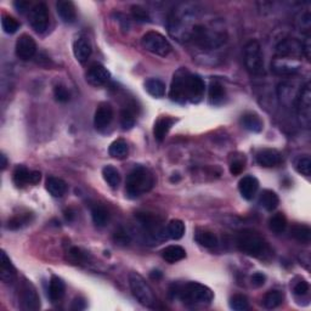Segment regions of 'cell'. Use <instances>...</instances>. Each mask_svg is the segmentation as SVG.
I'll return each instance as SVG.
<instances>
[{
	"label": "cell",
	"mask_w": 311,
	"mask_h": 311,
	"mask_svg": "<svg viewBox=\"0 0 311 311\" xmlns=\"http://www.w3.org/2000/svg\"><path fill=\"white\" fill-rule=\"evenodd\" d=\"M170 294L174 298H180L185 304L189 305L209 304L214 298L212 290L198 282H189L183 286H173Z\"/></svg>",
	"instance_id": "cell-1"
},
{
	"label": "cell",
	"mask_w": 311,
	"mask_h": 311,
	"mask_svg": "<svg viewBox=\"0 0 311 311\" xmlns=\"http://www.w3.org/2000/svg\"><path fill=\"white\" fill-rule=\"evenodd\" d=\"M154 184V177L148 169L144 167H138L132 169L126 177L125 191L130 198H136L146 192H148Z\"/></svg>",
	"instance_id": "cell-2"
},
{
	"label": "cell",
	"mask_w": 311,
	"mask_h": 311,
	"mask_svg": "<svg viewBox=\"0 0 311 311\" xmlns=\"http://www.w3.org/2000/svg\"><path fill=\"white\" fill-rule=\"evenodd\" d=\"M237 247L245 254L251 257H260L266 251V243L257 231L245 230L238 233Z\"/></svg>",
	"instance_id": "cell-3"
},
{
	"label": "cell",
	"mask_w": 311,
	"mask_h": 311,
	"mask_svg": "<svg viewBox=\"0 0 311 311\" xmlns=\"http://www.w3.org/2000/svg\"><path fill=\"white\" fill-rule=\"evenodd\" d=\"M129 284L132 296L135 299L144 306H153L156 303V297L152 288L148 286V283L144 280L141 275L131 272L129 275Z\"/></svg>",
	"instance_id": "cell-4"
},
{
	"label": "cell",
	"mask_w": 311,
	"mask_h": 311,
	"mask_svg": "<svg viewBox=\"0 0 311 311\" xmlns=\"http://www.w3.org/2000/svg\"><path fill=\"white\" fill-rule=\"evenodd\" d=\"M245 66L251 74L259 76L264 73V56L261 47L257 40H251L245 47Z\"/></svg>",
	"instance_id": "cell-5"
},
{
	"label": "cell",
	"mask_w": 311,
	"mask_h": 311,
	"mask_svg": "<svg viewBox=\"0 0 311 311\" xmlns=\"http://www.w3.org/2000/svg\"><path fill=\"white\" fill-rule=\"evenodd\" d=\"M142 48L158 56H168L171 53V45L164 35L158 32H147L141 39Z\"/></svg>",
	"instance_id": "cell-6"
},
{
	"label": "cell",
	"mask_w": 311,
	"mask_h": 311,
	"mask_svg": "<svg viewBox=\"0 0 311 311\" xmlns=\"http://www.w3.org/2000/svg\"><path fill=\"white\" fill-rule=\"evenodd\" d=\"M297 112L300 124L304 128H310L311 124V86L306 83L301 87L297 99Z\"/></svg>",
	"instance_id": "cell-7"
},
{
	"label": "cell",
	"mask_w": 311,
	"mask_h": 311,
	"mask_svg": "<svg viewBox=\"0 0 311 311\" xmlns=\"http://www.w3.org/2000/svg\"><path fill=\"white\" fill-rule=\"evenodd\" d=\"M189 74L190 72L185 70V68H181V70H179L174 74L173 80H171L170 92H169V96L173 101L179 103H185L187 101L186 84H187V77H189Z\"/></svg>",
	"instance_id": "cell-8"
},
{
	"label": "cell",
	"mask_w": 311,
	"mask_h": 311,
	"mask_svg": "<svg viewBox=\"0 0 311 311\" xmlns=\"http://www.w3.org/2000/svg\"><path fill=\"white\" fill-rule=\"evenodd\" d=\"M49 10L48 6L44 3H39V4L34 5L29 11V24H31L32 28L39 34L47 32L49 28Z\"/></svg>",
	"instance_id": "cell-9"
},
{
	"label": "cell",
	"mask_w": 311,
	"mask_h": 311,
	"mask_svg": "<svg viewBox=\"0 0 311 311\" xmlns=\"http://www.w3.org/2000/svg\"><path fill=\"white\" fill-rule=\"evenodd\" d=\"M19 301L21 307L26 311H37L40 309V298L37 290L29 282H25L19 290Z\"/></svg>",
	"instance_id": "cell-10"
},
{
	"label": "cell",
	"mask_w": 311,
	"mask_h": 311,
	"mask_svg": "<svg viewBox=\"0 0 311 311\" xmlns=\"http://www.w3.org/2000/svg\"><path fill=\"white\" fill-rule=\"evenodd\" d=\"M206 84L203 79L197 74H189L186 84V97L187 101L192 103H198L203 99Z\"/></svg>",
	"instance_id": "cell-11"
},
{
	"label": "cell",
	"mask_w": 311,
	"mask_h": 311,
	"mask_svg": "<svg viewBox=\"0 0 311 311\" xmlns=\"http://www.w3.org/2000/svg\"><path fill=\"white\" fill-rule=\"evenodd\" d=\"M303 54V48L301 43L293 38H286L282 40L276 48V57L277 58H291V60H297L298 56Z\"/></svg>",
	"instance_id": "cell-12"
},
{
	"label": "cell",
	"mask_w": 311,
	"mask_h": 311,
	"mask_svg": "<svg viewBox=\"0 0 311 311\" xmlns=\"http://www.w3.org/2000/svg\"><path fill=\"white\" fill-rule=\"evenodd\" d=\"M15 49L17 57L26 61L34 56L35 51H37V44H35V40L31 35L22 34L16 41Z\"/></svg>",
	"instance_id": "cell-13"
},
{
	"label": "cell",
	"mask_w": 311,
	"mask_h": 311,
	"mask_svg": "<svg viewBox=\"0 0 311 311\" xmlns=\"http://www.w3.org/2000/svg\"><path fill=\"white\" fill-rule=\"evenodd\" d=\"M111 79V73L101 63H93L86 72V80L94 86H101Z\"/></svg>",
	"instance_id": "cell-14"
},
{
	"label": "cell",
	"mask_w": 311,
	"mask_h": 311,
	"mask_svg": "<svg viewBox=\"0 0 311 311\" xmlns=\"http://www.w3.org/2000/svg\"><path fill=\"white\" fill-rule=\"evenodd\" d=\"M113 119V108L109 103L102 102L100 103V106L97 107L95 117H94V125L99 130L106 129L107 126L111 124Z\"/></svg>",
	"instance_id": "cell-15"
},
{
	"label": "cell",
	"mask_w": 311,
	"mask_h": 311,
	"mask_svg": "<svg viewBox=\"0 0 311 311\" xmlns=\"http://www.w3.org/2000/svg\"><path fill=\"white\" fill-rule=\"evenodd\" d=\"M92 44H90V41L86 38L79 37L76 39V41L73 43V54L78 62L85 63L89 60V57L92 56Z\"/></svg>",
	"instance_id": "cell-16"
},
{
	"label": "cell",
	"mask_w": 311,
	"mask_h": 311,
	"mask_svg": "<svg viewBox=\"0 0 311 311\" xmlns=\"http://www.w3.org/2000/svg\"><path fill=\"white\" fill-rule=\"evenodd\" d=\"M257 162L261 167L272 168L281 163L282 157L278 151L272 150V148H265L257 154Z\"/></svg>",
	"instance_id": "cell-17"
},
{
	"label": "cell",
	"mask_w": 311,
	"mask_h": 311,
	"mask_svg": "<svg viewBox=\"0 0 311 311\" xmlns=\"http://www.w3.org/2000/svg\"><path fill=\"white\" fill-rule=\"evenodd\" d=\"M259 189V181L254 176H245L242 177L238 184V190L245 199L251 201L254 198L255 193Z\"/></svg>",
	"instance_id": "cell-18"
},
{
	"label": "cell",
	"mask_w": 311,
	"mask_h": 311,
	"mask_svg": "<svg viewBox=\"0 0 311 311\" xmlns=\"http://www.w3.org/2000/svg\"><path fill=\"white\" fill-rule=\"evenodd\" d=\"M56 10L57 14L60 16L61 19L64 24H73L77 18V12H76V6L72 2H68V0H61L56 4Z\"/></svg>",
	"instance_id": "cell-19"
},
{
	"label": "cell",
	"mask_w": 311,
	"mask_h": 311,
	"mask_svg": "<svg viewBox=\"0 0 311 311\" xmlns=\"http://www.w3.org/2000/svg\"><path fill=\"white\" fill-rule=\"evenodd\" d=\"M64 292H66L64 282L57 276L51 277L50 284H49V298H50V300L53 303L61 300L64 296Z\"/></svg>",
	"instance_id": "cell-20"
},
{
	"label": "cell",
	"mask_w": 311,
	"mask_h": 311,
	"mask_svg": "<svg viewBox=\"0 0 311 311\" xmlns=\"http://www.w3.org/2000/svg\"><path fill=\"white\" fill-rule=\"evenodd\" d=\"M174 119L169 118V117H161L157 122L154 123L153 128V135L157 141L162 142L165 139L168 132H169L171 125H173Z\"/></svg>",
	"instance_id": "cell-21"
},
{
	"label": "cell",
	"mask_w": 311,
	"mask_h": 311,
	"mask_svg": "<svg viewBox=\"0 0 311 311\" xmlns=\"http://www.w3.org/2000/svg\"><path fill=\"white\" fill-rule=\"evenodd\" d=\"M241 124L243 128L253 132H260L262 130V126H264L260 117L252 112H248L242 116Z\"/></svg>",
	"instance_id": "cell-22"
},
{
	"label": "cell",
	"mask_w": 311,
	"mask_h": 311,
	"mask_svg": "<svg viewBox=\"0 0 311 311\" xmlns=\"http://www.w3.org/2000/svg\"><path fill=\"white\" fill-rule=\"evenodd\" d=\"M162 258L169 264H175V262L183 260L186 258V252L180 246H169L162 251Z\"/></svg>",
	"instance_id": "cell-23"
},
{
	"label": "cell",
	"mask_w": 311,
	"mask_h": 311,
	"mask_svg": "<svg viewBox=\"0 0 311 311\" xmlns=\"http://www.w3.org/2000/svg\"><path fill=\"white\" fill-rule=\"evenodd\" d=\"M16 276V270L11 264L5 252H2V260H0V278L4 282L12 281Z\"/></svg>",
	"instance_id": "cell-24"
},
{
	"label": "cell",
	"mask_w": 311,
	"mask_h": 311,
	"mask_svg": "<svg viewBox=\"0 0 311 311\" xmlns=\"http://www.w3.org/2000/svg\"><path fill=\"white\" fill-rule=\"evenodd\" d=\"M45 187H47L48 192L53 197H62L67 191V184L63 180L55 176L48 177Z\"/></svg>",
	"instance_id": "cell-25"
},
{
	"label": "cell",
	"mask_w": 311,
	"mask_h": 311,
	"mask_svg": "<svg viewBox=\"0 0 311 311\" xmlns=\"http://www.w3.org/2000/svg\"><path fill=\"white\" fill-rule=\"evenodd\" d=\"M259 203L261 204V207L268 212H272L278 207L280 203V198H278L277 193L274 192L272 190H264L260 194V198H259Z\"/></svg>",
	"instance_id": "cell-26"
},
{
	"label": "cell",
	"mask_w": 311,
	"mask_h": 311,
	"mask_svg": "<svg viewBox=\"0 0 311 311\" xmlns=\"http://www.w3.org/2000/svg\"><path fill=\"white\" fill-rule=\"evenodd\" d=\"M194 239L204 248H214L218 245V237L213 232L207 231V230H198L194 235Z\"/></svg>",
	"instance_id": "cell-27"
},
{
	"label": "cell",
	"mask_w": 311,
	"mask_h": 311,
	"mask_svg": "<svg viewBox=\"0 0 311 311\" xmlns=\"http://www.w3.org/2000/svg\"><path fill=\"white\" fill-rule=\"evenodd\" d=\"M145 90L156 99H161L165 95V84L160 79L151 78V79L146 80Z\"/></svg>",
	"instance_id": "cell-28"
},
{
	"label": "cell",
	"mask_w": 311,
	"mask_h": 311,
	"mask_svg": "<svg viewBox=\"0 0 311 311\" xmlns=\"http://www.w3.org/2000/svg\"><path fill=\"white\" fill-rule=\"evenodd\" d=\"M108 153L116 160H124V158L128 157L129 153L128 144L122 139L113 141L108 148Z\"/></svg>",
	"instance_id": "cell-29"
},
{
	"label": "cell",
	"mask_w": 311,
	"mask_h": 311,
	"mask_svg": "<svg viewBox=\"0 0 311 311\" xmlns=\"http://www.w3.org/2000/svg\"><path fill=\"white\" fill-rule=\"evenodd\" d=\"M291 236L299 243L307 245L311 239V230L306 225H294L291 229Z\"/></svg>",
	"instance_id": "cell-30"
},
{
	"label": "cell",
	"mask_w": 311,
	"mask_h": 311,
	"mask_svg": "<svg viewBox=\"0 0 311 311\" xmlns=\"http://www.w3.org/2000/svg\"><path fill=\"white\" fill-rule=\"evenodd\" d=\"M92 218L93 221L99 228H103L109 221V213L105 207L102 206H94L92 209Z\"/></svg>",
	"instance_id": "cell-31"
},
{
	"label": "cell",
	"mask_w": 311,
	"mask_h": 311,
	"mask_svg": "<svg viewBox=\"0 0 311 311\" xmlns=\"http://www.w3.org/2000/svg\"><path fill=\"white\" fill-rule=\"evenodd\" d=\"M102 176L103 180H105L112 189H116V187H118L119 184H121V175H119V171L117 170L115 167H112V165H106V167L103 168Z\"/></svg>",
	"instance_id": "cell-32"
},
{
	"label": "cell",
	"mask_w": 311,
	"mask_h": 311,
	"mask_svg": "<svg viewBox=\"0 0 311 311\" xmlns=\"http://www.w3.org/2000/svg\"><path fill=\"white\" fill-rule=\"evenodd\" d=\"M167 235L171 239H180L185 235V224L179 219H174L168 224Z\"/></svg>",
	"instance_id": "cell-33"
},
{
	"label": "cell",
	"mask_w": 311,
	"mask_h": 311,
	"mask_svg": "<svg viewBox=\"0 0 311 311\" xmlns=\"http://www.w3.org/2000/svg\"><path fill=\"white\" fill-rule=\"evenodd\" d=\"M14 183L17 187H24L25 185L31 184V171H29L26 167L18 165L14 171Z\"/></svg>",
	"instance_id": "cell-34"
},
{
	"label": "cell",
	"mask_w": 311,
	"mask_h": 311,
	"mask_svg": "<svg viewBox=\"0 0 311 311\" xmlns=\"http://www.w3.org/2000/svg\"><path fill=\"white\" fill-rule=\"evenodd\" d=\"M225 99V89L221 84L218 82H213L209 86V100L214 105L223 102Z\"/></svg>",
	"instance_id": "cell-35"
},
{
	"label": "cell",
	"mask_w": 311,
	"mask_h": 311,
	"mask_svg": "<svg viewBox=\"0 0 311 311\" xmlns=\"http://www.w3.org/2000/svg\"><path fill=\"white\" fill-rule=\"evenodd\" d=\"M269 228L275 233H282L287 228V219L282 213L275 214L269 220Z\"/></svg>",
	"instance_id": "cell-36"
},
{
	"label": "cell",
	"mask_w": 311,
	"mask_h": 311,
	"mask_svg": "<svg viewBox=\"0 0 311 311\" xmlns=\"http://www.w3.org/2000/svg\"><path fill=\"white\" fill-rule=\"evenodd\" d=\"M264 306L266 309H275V307L280 306L283 301V296L280 291H270L265 294L264 297Z\"/></svg>",
	"instance_id": "cell-37"
},
{
	"label": "cell",
	"mask_w": 311,
	"mask_h": 311,
	"mask_svg": "<svg viewBox=\"0 0 311 311\" xmlns=\"http://www.w3.org/2000/svg\"><path fill=\"white\" fill-rule=\"evenodd\" d=\"M230 307L235 311H245L249 307V303L247 297L243 294H235L230 299Z\"/></svg>",
	"instance_id": "cell-38"
},
{
	"label": "cell",
	"mask_w": 311,
	"mask_h": 311,
	"mask_svg": "<svg viewBox=\"0 0 311 311\" xmlns=\"http://www.w3.org/2000/svg\"><path fill=\"white\" fill-rule=\"evenodd\" d=\"M2 27H3V29H4L5 33L14 34L18 31L19 24H18L17 19L12 17V16L4 15V16H3V19H2Z\"/></svg>",
	"instance_id": "cell-39"
},
{
	"label": "cell",
	"mask_w": 311,
	"mask_h": 311,
	"mask_svg": "<svg viewBox=\"0 0 311 311\" xmlns=\"http://www.w3.org/2000/svg\"><path fill=\"white\" fill-rule=\"evenodd\" d=\"M31 214L27 213L25 215H16L12 219L9 220L8 223V229L10 230H18L24 226L27 225V224L31 223Z\"/></svg>",
	"instance_id": "cell-40"
},
{
	"label": "cell",
	"mask_w": 311,
	"mask_h": 311,
	"mask_svg": "<svg viewBox=\"0 0 311 311\" xmlns=\"http://www.w3.org/2000/svg\"><path fill=\"white\" fill-rule=\"evenodd\" d=\"M135 124V116L132 113L131 109L124 108L122 109L121 112V125L124 130H128V129H131Z\"/></svg>",
	"instance_id": "cell-41"
},
{
	"label": "cell",
	"mask_w": 311,
	"mask_h": 311,
	"mask_svg": "<svg viewBox=\"0 0 311 311\" xmlns=\"http://www.w3.org/2000/svg\"><path fill=\"white\" fill-rule=\"evenodd\" d=\"M296 168H297L298 173L304 175V176H310V173H311V160H310V157H307V156H304V157L298 158V161L296 163Z\"/></svg>",
	"instance_id": "cell-42"
},
{
	"label": "cell",
	"mask_w": 311,
	"mask_h": 311,
	"mask_svg": "<svg viewBox=\"0 0 311 311\" xmlns=\"http://www.w3.org/2000/svg\"><path fill=\"white\" fill-rule=\"evenodd\" d=\"M130 10H131L132 17H134V19H136V21H139V22H148L151 19L150 15H148V12H147V10L142 8V6L132 5Z\"/></svg>",
	"instance_id": "cell-43"
},
{
	"label": "cell",
	"mask_w": 311,
	"mask_h": 311,
	"mask_svg": "<svg viewBox=\"0 0 311 311\" xmlns=\"http://www.w3.org/2000/svg\"><path fill=\"white\" fill-rule=\"evenodd\" d=\"M54 95H55V99H56L58 102L70 101L71 94L67 90V87L63 86V85H56V86H55Z\"/></svg>",
	"instance_id": "cell-44"
},
{
	"label": "cell",
	"mask_w": 311,
	"mask_h": 311,
	"mask_svg": "<svg viewBox=\"0 0 311 311\" xmlns=\"http://www.w3.org/2000/svg\"><path fill=\"white\" fill-rule=\"evenodd\" d=\"M245 170V162L241 160H235L230 164V171L232 175H239Z\"/></svg>",
	"instance_id": "cell-45"
},
{
	"label": "cell",
	"mask_w": 311,
	"mask_h": 311,
	"mask_svg": "<svg viewBox=\"0 0 311 311\" xmlns=\"http://www.w3.org/2000/svg\"><path fill=\"white\" fill-rule=\"evenodd\" d=\"M309 292V283L306 281H300L298 282L294 287V293L297 296H305V294Z\"/></svg>",
	"instance_id": "cell-46"
},
{
	"label": "cell",
	"mask_w": 311,
	"mask_h": 311,
	"mask_svg": "<svg viewBox=\"0 0 311 311\" xmlns=\"http://www.w3.org/2000/svg\"><path fill=\"white\" fill-rule=\"evenodd\" d=\"M265 281H266V277H265V275L261 274V272H255V274L252 276V283L253 286L255 287L264 286Z\"/></svg>",
	"instance_id": "cell-47"
},
{
	"label": "cell",
	"mask_w": 311,
	"mask_h": 311,
	"mask_svg": "<svg viewBox=\"0 0 311 311\" xmlns=\"http://www.w3.org/2000/svg\"><path fill=\"white\" fill-rule=\"evenodd\" d=\"M115 241L119 245H128L130 242V238L125 231H117L115 233Z\"/></svg>",
	"instance_id": "cell-48"
},
{
	"label": "cell",
	"mask_w": 311,
	"mask_h": 311,
	"mask_svg": "<svg viewBox=\"0 0 311 311\" xmlns=\"http://www.w3.org/2000/svg\"><path fill=\"white\" fill-rule=\"evenodd\" d=\"M310 41H311L310 34H306L305 40H304V43H301V48H303V54H304V56L306 57V60H310V53H311Z\"/></svg>",
	"instance_id": "cell-49"
},
{
	"label": "cell",
	"mask_w": 311,
	"mask_h": 311,
	"mask_svg": "<svg viewBox=\"0 0 311 311\" xmlns=\"http://www.w3.org/2000/svg\"><path fill=\"white\" fill-rule=\"evenodd\" d=\"M70 254H71V257L74 259V261H83L84 259H85V254L82 252V249H79L77 247H73L72 249H71Z\"/></svg>",
	"instance_id": "cell-50"
},
{
	"label": "cell",
	"mask_w": 311,
	"mask_h": 311,
	"mask_svg": "<svg viewBox=\"0 0 311 311\" xmlns=\"http://www.w3.org/2000/svg\"><path fill=\"white\" fill-rule=\"evenodd\" d=\"M14 5H15V8L17 9L18 12H25L26 10L28 9L29 3L28 2H21V0H19V2H15Z\"/></svg>",
	"instance_id": "cell-51"
},
{
	"label": "cell",
	"mask_w": 311,
	"mask_h": 311,
	"mask_svg": "<svg viewBox=\"0 0 311 311\" xmlns=\"http://www.w3.org/2000/svg\"><path fill=\"white\" fill-rule=\"evenodd\" d=\"M84 307H85V301H84L83 299H80V298L74 299L73 306H72L73 310H82V309H84Z\"/></svg>",
	"instance_id": "cell-52"
},
{
	"label": "cell",
	"mask_w": 311,
	"mask_h": 311,
	"mask_svg": "<svg viewBox=\"0 0 311 311\" xmlns=\"http://www.w3.org/2000/svg\"><path fill=\"white\" fill-rule=\"evenodd\" d=\"M41 179V174L39 171H31V184L37 185Z\"/></svg>",
	"instance_id": "cell-53"
},
{
	"label": "cell",
	"mask_w": 311,
	"mask_h": 311,
	"mask_svg": "<svg viewBox=\"0 0 311 311\" xmlns=\"http://www.w3.org/2000/svg\"><path fill=\"white\" fill-rule=\"evenodd\" d=\"M150 276H151L152 280H156V281H157V280H161V278H162V272H161V271H158V270L152 271Z\"/></svg>",
	"instance_id": "cell-54"
},
{
	"label": "cell",
	"mask_w": 311,
	"mask_h": 311,
	"mask_svg": "<svg viewBox=\"0 0 311 311\" xmlns=\"http://www.w3.org/2000/svg\"><path fill=\"white\" fill-rule=\"evenodd\" d=\"M0 160H2V169L4 170L6 168V165H8V161H6V157L4 154L0 156Z\"/></svg>",
	"instance_id": "cell-55"
}]
</instances>
